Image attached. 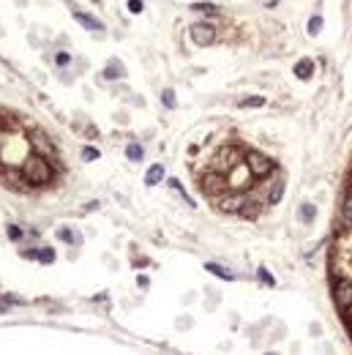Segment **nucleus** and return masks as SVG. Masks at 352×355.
I'll use <instances>...</instances> for the list:
<instances>
[{"mask_svg":"<svg viewBox=\"0 0 352 355\" xmlns=\"http://www.w3.org/2000/svg\"><path fill=\"white\" fill-rule=\"evenodd\" d=\"M330 279H333L336 303L352 333V172L341 205V224L333 235V249H330Z\"/></svg>","mask_w":352,"mask_h":355,"instance_id":"1","label":"nucleus"},{"mask_svg":"<svg viewBox=\"0 0 352 355\" xmlns=\"http://www.w3.org/2000/svg\"><path fill=\"white\" fill-rule=\"evenodd\" d=\"M22 175L30 180V183H46V180L52 178V170H49V164L44 162L41 156H28L25 159V164H22Z\"/></svg>","mask_w":352,"mask_h":355,"instance_id":"2","label":"nucleus"},{"mask_svg":"<svg viewBox=\"0 0 352 355\" xmlns=\"http://www.w3.org/2000/svg\"><path fill=\"white\" fill-rule=\"evenodd\" d=\"M199 186H202V191H208V194H221L224 189H229L227 186V178L221 175V172H208L205 178H199Z\"/></svg>","mask_w":352,"mask_h":355,"instance_id":"3","label":"nucleus"},{"mask_svg":"<svg viewBox=\"0 0 352 355\" xmlns=\"http://www.w3.org/2000/svg\"><path fill=\"white\" fill-rule=\"evenodd\" d=\"M246 164L248 170H252V175H268L270 170H273V162H270L268 156H262V153H246Z\"/></svg>","mask_w":352,"mask_h":355,"instance_id":"4","label":"nucleus"},{"mask_svg":"<svg viewBox=\"0 0 352 355\" xmlns=\"http://www.w3.org/2000/svg\"><path fill=\"white\" fill-rule=\"evenodd\" d=\"M191 38L197 46H208L216 41V30L213 25H191Z\"/></svg>","mask_w":352,"mask_h":355,"instance_id":"5","label":"nucleus"},{"mask_svg":"<svg viewBox=\"0 0 352 355\" xmlns=\"http://www.w3.org/2000/svg\"><path fill=\"white\" fill-rule=\"evenodd\" d=\"M311 74H314V60H311V58L297 60V63H295V77L297 79H309Z\"/></svg>","mask_w":352,"mask_h":355,"instance_id":"6","label":"nucleus"},{"mask_svg":"<svg viewBox=\"0 0 352 355\" xmlns=\"http://www.w3.org/2000/svg\"><path fill=\"white\" fill-rule=\"evenodd\" d=\"M74 19H77L82 28H87V30H101V22H98V19L87 17V14H82V11H74Z\"/></svg>","mask_w":352,"mask_h":355,"instance_id":"7","label":"nucleus"},{"mask_svg":"<svg viewBox=\"0 0 352 355\" xmlns=\"http://www.w3.org/2000/svg\"><path fill=\"white\" fill-rule=\"evenodd\" d=\"M161 178H164V167H161V164H153L150 170H147V175H145V183H147V186H156Z\"/></svg>","mask_w":352,"mask_h":355,"instance_id":"8","label":"nucleus"},{"mask_svg":"<svg viewBox=\"0 0 352 355\" xmlns=\"http://www.w3.org/2000/svg\"><path fill=\"white\" fill-rule=\"evenodd\" d=\"M281 194H284V180H281V178H276L273 189H270V194H268V202H270V205H276V202L281 199Z\"/></svg>","mask_w":352,"mask_h":355,"instance_id":"9","label":"nucleus"},{"mask_svg":"<svg viewBox=\"0 0 352 355\" xmlns=\"http://www.w3.org/2000/svg\"><path fill=\"white\" fill-rule=\"evenodd\" d=\"M205 268L213 273V276H221V279H229V281L235 279V273H232V271H227V268H221V265H216V263H208Z\"/></svg>","mask_w":352,"mask_h":355,"instance_id":"10","label":"nucleus"},{"mask_svg":"<svg viewBox=\"0 0 352 355\" xmlns=\"http://www.w3.org/2000/svg\"><path fill=\"white\" fill-rule=\"evenodd\" d=\"M314 216H317V208L306 202V205H300V222L303 224H309V222H314Z\"/></svg>","mask_w":352,"mask_h":355,"instance_id":"11","label":"nucleus"},{"mask_svg":"<svg viewBox=\"0 0 352 355\" xmlns=\"http://www.w3.org/2000/svg\"><path fill=\"white\" fill-rule=\"evenodd\" d=\"M36 257L41 260V263H52V260H55V251H52L49 246H44V249H38V251H36Z\"/></svg>","mask_w":352,"mask_h":355,"instance_id":"12","label":"nucleus"},{"mask_svg":"<svg viewBox=\"0 0 352 355\" xmlns=\"http://www.w3.org/2000/svg\"><path fill=\"white\" fill-rule=\"evenodd\" d=\"M123 74V69H120V63H110L107 66V71H104V77L107 79H112V77H120Z\"/></svg>","mask_w":352,"mask_h":355,"instance_id":"13","label":"nucleus"},{"mask_svg":"<svg viewBox=\"0 0 352 355\" xmlns=\"http://www.w3.org/2000/svg\"><path fill=\"white\" fill-rule=\"evenodd\" d=\"M126 153H128V159H131V162H139V159H142V148H139V145H128Z\"/></svg>","mask_w":352,"mask_h":355,"instance_id":"14","label":"nucleus"},{"mask_svg":"<svg viewBox=\"0 0 352 355\" xmlns=\"http://www.w3.org/2000/svg\"><path fill=\"white\" fill-rule=\"evenodd\" d=\"M320 30H322V17H314V19L309 22V33H311V36H317Z\"/></svg>","mask_w":352,"mask_h":355,"instance_id":"15","label":"nucleus"},{"mask_svg":"<svg viewBox=\"0 0 352 355\" xmlns=\"http://www.w3.org/2000/svg\"><path fill=\"white\" fill-rule=\"evenodd\" d=\"M257 276H260L262 281H265V284H270V287H273V284H276V279H273V276H270V273L265 271V268H260V271H257Z\"/></svg>","mask_w":352,"mask_h":355,"instance_id":"16","label":"nucleus"},{"mask_svg":"<svg viewBox=\"0 0 352 355\" xmlns=\"http://www.w3.org/2000/svg\"><path fill=\"white\" fill-rule=\"evenodd\" d=\"M82 159H85V162H96V159H98V150H96V148H85V150H82Z\"/></svg>","mask_w":352,"mask_h":355,"instance_id":"17","label":"nucleus"},{"mask_svg":"<svg viewBox=\"0 0 352 355\" xmlns=\"http://www.w3.org/2000/svg\"><path fill=\"white\" fill-rule=\"evenodd\" d=\"M142 9H145V6H142V0H128V11H131V14H139Z\"/></svg>","mask_w":352,"mask_h":355,"instance_id":"18","label":"nucleus"},{"mask_svg":"<svg viewBox=\"0 0 352 355\" xmlns=\"http://www.w3.org/2000/svg\"><path fill=\"white\" fill-rule=\"evenodd\" d=\"M246 107H262L265 104V98H260V96H252V98H246V102H243Z\"/></svg>","mask_w":352,"mask_h":355,"instance_id":"19","label":"nucleus"},{"mask_svg":"<svg viewBox=\"0 0 352 355\" xmlns=\"http://www.w3.org/2000/svg\"><path fill=\"white\" fill-rule=\"evenodd\" d=\"M58 235H60V238H63V240H69V243H71V240H77V235H74V232H71V230H66V227H63V230H60V232H58Z\"/></svg>","mask_w":352,"mask_h":355,"instance_id":"20","label":"nucleus"},{"mask_svg":"<svg viewBox=\"0 0 352 355\" xmlns=\"http://www.w3.org/2000/svg\"><path fill=\"white\" fill-rule=\"evenodd\" d=\"M164 104H167V107H175V96H172V90H164Z\"/></svg>","mask_w":352,"mask_h":355,"instance_id":"21","label":"nucleus"},{"mask_svg":"<svg viewBox=\"0 0 352 355\" xmlns=\"http://www.w3.org/2000/svg\"><path fill=\"white\" fill-rule=\"evenodd\" d=\"M194 9H199V11H211V14H216V6H208V3H197Z\"/></svg>","mask_w":352,"mask_h":355,"instance_id":"22","label":"nucleus"},{"mask_svg":"<svg viewBox=\"0 0 352 355\" xmlns=\"http://www.w3.org/2000/svg\"><path fill=\"white\" fill-rule=\"evenodd\" d=\"M9 235H11V238H14V240H17L19 235H22V232H19V227H9Z\"/></svg>","mask_w":352,"mask_h":355,"instance_id":"23","label":"nucleus"},{"mask_svg":"<svg viewBox=\"0 0 352 355\" xmlns=\"http://www.w3.org/2000/svg\"><path fill=\"white\" fill-rule=\"evenodd\" d=\"M58 63L66 66V63H69V55H66V52H60V55H58Z\"/></svg>","mask_w":352,"mask_h":355,"instance_id":"24","label":"nucleus"},{"mask_svg":"<svg viewBox=\"0 0 352 355\" xmlns=\"http://www.w3.org/2000/svg\"><path fill=\"white\" fill-rule=\"evenodd\" d=\"M270 355H273V352H270Z\"/></svg>","mask_w":352,"mask_h":355,"instance_id":"25","label":"nucleus"}]
</instances>
